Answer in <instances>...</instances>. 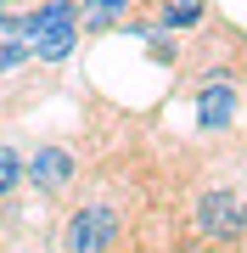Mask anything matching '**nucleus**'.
Returning a JSON list of instances; mask_svg holds the SVG:
<instances>
[{"label":"nucleus","instance_id":"7","mask_svg":"<svg viewBox=\"0 0 247 253\" xmlns=\"http://www.w3.org/2000/svg\"><path fill=\"white\" fill-rule=\"evenodd\" d=\"M141 11V0H79V34H118Z\"/></svg>","mask_w":247,"mask_h":253},{"label":"nucleus","instance_id":"4","mask_svg":"<svg viewBox=\"0 0 247 253\" xmlns=\"http://www.w3.org/2000/svg\"><path fill=\"white\" fill-rule=\"evenodd\" d=\"M124 242V219L112 203H79L73 214L62 219V253H118Z\"/></svg>","mask_w":247,"mask_h":253},{"label":"nucleus","instance_id":"9","mask_svg":"<svg viewBox=\"0 0 247 253\" xmlns=\"http://www.w3.org/2000/svg\"><path fill=\"white\" fill-rule=\"evenodd\" d=\"M23 68H34V51H28V40H0V84L17 79Z\"/></svg>","mask_w":247,"mask_h":253},{"label":"nucleus","instance_id":"1","mask_svg":"<svg viewBox=\"0 0 247 253\" xmlns=\"http://www.w3.org/2000/svg\"><path fill=\"white\" fill-rule=\"evenodd\" d=\"M191 225L208 248H242L247 242V197L236 186H202L191 203Z\"/></svg>","mask_w":247,"mask_h":253},{"label":"nucleus","instance_id":"5","mask_svg":"<svg viewBox=\"0 0 247 253\" xmlns=\"http://www.w3.org/2000/svg\"><path fill=\"white\" fill-rule=\"evenodd\" d=\"M141 6H152V28H157V34H174V40H180V34H197V28L202 23H208V0H141Z\"/></svg>","mask_w":247,"mask_h":253},{"label":"nucleus","instance_id":"3","mask_svg":"<svg viewBox=\"0 0 247 253\" xmlns=\"http://www.w3.org/2000/svg\"><path fill=\"white\" fill-rule=\"evenodd\" d=\"M79 169H84V158H79L73 141H39L34 152H28V163H23V186H34V197L56 203V197L73 191Z\"/></svg>","mask_w":247,"mask_h":253},{"label":"nucleus","instance_id":"12","mask_svg":"<svg viewBox=\"0 0 247 253\" xmlns=\"http://www.w3.org/2000/svg\"><path fill=\"white\" fill-rule=\"evenodd\" d=\"M39 253H62V248H39Z\"/></svg>","mask_w":247,"mask_h":253},{"label":"nucleus","instance_id":"10","mask_svg":"<svg viewBox=\"0 0 247 253\" xmlns=\"http://www.w3.org/2000/svg\"><path fill=\"white\" fill-rule=\"evenodd\" d=\"M141 40H146V56H152V62H163V68L180 62V40H174V34H157V28H152V34H141Z\"/></svg>","mask_w":247,"mask_h":253},{"label":"nucleus","instance_id":"13","mask_svg":"<svg viewBox=\"0 0 247 253\" xmlns=\"http://www.w3.org/2000/svg\"><path fill=\"white\" fill-rule=\"evenodd\" d=\"M242 124H247V107H242Z\"/></svg>","mask_w":247,"mask_h":253},{"label":"nucleus","instance_id":"6","mask_svg":"<svg viewBox=\"0 0 247 253\" xmlns=\"http://www.w3.org/2000/svg\"><path fill=\"white\" fill-rule=\"evenodd\" d=\"M79 23H45V28H34L28 34V51H34V68H62L68 56L79 51Z\"/></svg>","mask_w":247,"mask_h":253},{"label":"nucleus","instance_id":"11","mask_svg":"<svg viewBox=\"0 0 247 253\" xmlns=\"http://www.w3.org/2000/svg\"><path fill=\"white\" fill-rule=\"evenodd\" d=\"M242 73H247V45H242Z\"/></svg>","mask_w":247,"mask_h":253},{"label":"nucleus","instance_id":"2","mask_svg":"<svg viewBox=\"0 0 247 253\" xmlns=\"http://www.w3.org/2000/svg\"><path fill=\"white\" fill-rule=\"evenodd\" d=\"M191 107H197V129L202 135H230L242 124V68L208 62L202 68V84L191 90Z\"/></svg>","mask_w":247,"mask_h":253},{"label":"nucleus","instance_id":"8","mask_svg":"<svg viewBox=\"0 0 247 253\" xmlns=\"http://www.w3.org/2000/svg\"><path fill=\"white\" fill-rule=\"evenodd\" d=\"M23 163H28V152H23V146L0 141V203H11V197L23 191Z\"/></svg>","mask_w":247,"mask_h":253}]
</instances>
